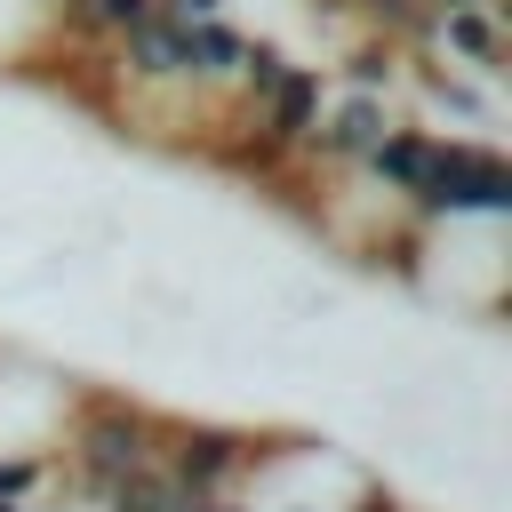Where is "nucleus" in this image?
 Masks as SVG:
<instances>
[{"mask_svg":"<svg viewBox=\"0 0 512 512\" xmlns=\"http://www.w3.org/2000/svg\"><path fill=\"white\" fill-rule=\"evenodd\" d=\"M160 432H168V408H152L144 392H112V384H80L64 424H56V472H64V504L96 512L128 472L160 464Z\"/></svg>","mask_w":512,"mask_h":512,"instance_id":"nucleus-1","label":"nucleus"},{"mask_svg":"<svg viewBox=\"0 0 512 512\" xmlns=\"http://www.w3.org/2000/svg\"><path fill=\"white\" fill-rule=\"evenodd\" d=\"M392 280H400L424 312L496 328V320H504V288H512L504 224H416Z\"/></svg>","mask_w":512,"mask_h":512,"instance_id":"nucleus-2","label":"nucleus"},{"mask_svg":"<svg viewBox=\"0 0 512 512\" xmlns=\"http://www.w3.org/2000/svg\"><path fill=\"white\" fill-rule=\"evenodd\" d=\"M408 224H512V160L496 152V136H440Z\"/></svg>","mask_w":512,"mask_h":512,"instance_id":"nucleus-3","label":"nucleus"},{"mask_svg":"<svg viewBox=\"0 0 512 512\" xmlns=\"http://www.w3.org/2000/svg\"><path fill=\"white\" fill-rule=\"evenodd\" d=\"M224 8H232V0H160V16H168V24H216Z\"/></svg>","mask_w":512,"mask_h":512,"instance_id":"nucleus-4","label":"nucleus"}]
</instances>
